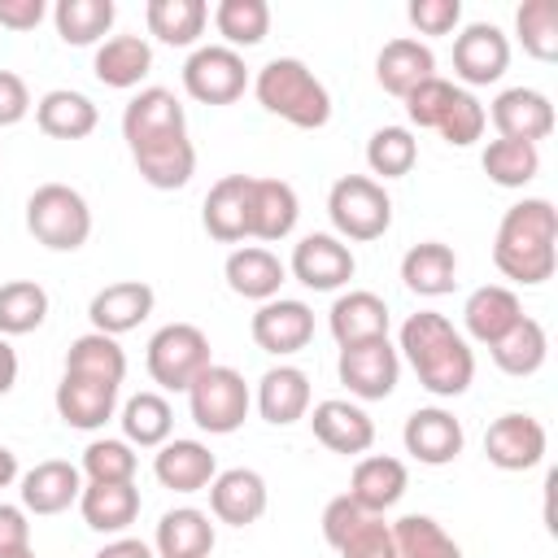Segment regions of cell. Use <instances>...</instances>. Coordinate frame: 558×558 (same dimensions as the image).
Listing matches in <instances>:
<instances>
[{
	"label": "cell",
	"mask_w": 558,
	"mask_h": 558,
	"mask_svg": "<svg viewBox=\"0 0 558 558\" xmlns=\"http://www.w3.org/2000/svg\"><path fill=\"white\" fill-rule=\"evenodd\" d=\"M401 279L414 296H445L458 283V253L440 240H423L414 248H405L401 257Z\"/></svg>",
	"instance_id": "cell-33"
},
{
	"label": "cell",
	"mask_w": 558,
	"mask_h": 558,
	"mask_svg": "<svg viewBox=\"0 0 558 558\" xmlns=\"http://www.w3.org/2000/svg\"><path fill=\"white\" fill-rule=\"evenodd\" d=\"M248 87V65L227 44H205L183 65V92L201 105H231Z\"/></svg>",
	"instance_id": "cell-8"
},
{
	"label": "cell",
	"mask_w": 558,
	"mask_h": 558,
	"mask_svg": "<svg viewBox=\"0 0 558 558\" xmlns=\"http://www.w3.org/2000/svg\"><path fill=\"white\" fill-rule=\"evenodd\" d=\"M170 135H187V113L170 87H140L122 109V140L126 148H144Z\"/></svg>",
	"instance_id": "cell-10"
},
{
	"label": "cell",
	"mask_w": 558,
	"mask_h": 558,
	"mask_svg": "<svg viewBox=\"0 0 558 558\" xmlns=\"http://www.w3.org/2000/svg\"><path fill=\"white\" fill-rule=\"evenodd\" d=\"M248 405H253V392H248V384H244V375L235 366L209 362L187 388L192 423L201 432H209V436H231L248 418Z\"/></svg>",
	"instance_id": "cell-6"
},
{
	"label": "cell",
	"mask_w": 558,
	"mask_h": 558,
	"mask_svg": "<svg viewBox=\"0 0 558 558\" xmlns=\"http://www.w3.org/2000/svg\"><path fill=\"white\" fill-rule=\"evenodd\" d=\"M96 558H157V554H153L144 541H135V536H118V541H109Z\"/></svg>",
	"instance_id": "cell-56"
},
{
	"label": "cell",
	"mask_w": 558,
	"mask_h": 558,
	"mask_svg": "<svg viewBox=\"0 0 558 558\" xmlns=\"http://www.w3.org/2000/svg\"><path fill=\"white\" fill-rule=\"evenodd\" d=\"M157 305V292L144 283V279H118V283H105L92 305H87V318H92V331L100 336H126L135 331Z\"/></svg>",
	"instance_id": "cell-15"
},
{
	"label": "cell",
	"mask_w": 558,
	"mask_h": 558,
	"mask_svg": "<svg viewBox=\"0 0 558 558\" xmlns=\"http://www.w3.org/2000/svg\"><path fill=\"white\" fill-rule=\"evenodd\" d=\"M209 362V336L196 323H166L148 340V375L166 392H187Z\"/></svg>",
	"instance_id": "cell-7"
},
{
	"label": "cell",
	"mask_w": 558,
	"mask_h": 558,
	"mask_svg": "<svg viewBox=\"0 0 558 558\" xmlns=\"http://www.w3.org/2000/svg\"><path fill=\"white\" fill-rule=\"evenodd\" d=\"M65 375H83V379H100V384H118L126 379V353L113 336H100V331H87L70 344L65 353Z\"/></svg>",
	"instance_id": "cell-38"
},
{
	"label": "cell",
	"mask_w": 558,
	"mask_h": 558,
	"mask_svg": "<svg viewBox=\"0 0 558 558\" xmlns=\"http://www.w3.org/2000/svg\"><path fill=\"white\" fill-rule=\"evenodd\" d=\"M92 70H96V78H100L105 87H118V92L140 87L144 74L153 70V48H148L144 35H113V39H105V44L96 48Z\"/></svg>",
	"instance_id": "cell-35"
},
{
	"label": "cell",
	"mask_w": 558,
	"mask_h": 558,
	"mask_svg": "<svg viewBox=\"0 0 558 558\" xmlns=\"http://www.w3.org/2000/svg\"><path fill=\"white\" fill-rule=\"evenodd\" d=\"M432 74H436L432 48L418 44V39H410V35L388 39V44L379 48V57H375V78H379V87L392 92V96H401V100H405L423 78H432Z\"/></svg>",
	"instance_id": "cell-26"
},
{
	"label": "cell",
	"mask_w": 558,
	"mask_h": 558,
	"mask_svg": "<svg viewBox=\"0 0 558 558\" xmlns=\"http://www.w3.org/2000/svg\"><path fill=\"white\" fill-rule=\"evenodd\" d=\"M144 22H148V35H157L161 44L192 48L205 35L209 4L205 0H148L144 4Z\"/></svg>",
	"instance_id": "cell-36"
},
{
	"label": "cell",
	"mask_w": 558,
	"mask_h": 558,
	"mask_svg": "<svg viewBox=\"0 0 558 558\" xmlns=\"http://www.w3.org/2000/svg\"><path fill=\"white\" fill-rule=\"evenodd\" d=\"M222 275H227V288H231L235 296H248V301H275L279 288H283V279H288L283 262H279L270 248H262V244L231 248Z\"/></svg>",
	"instance_id": "cell-27"
},
{
	"label": "cell",
	"mask_w": 558,
	"mask_h": 558,
	"mask_svg": "<svg viewBox=\"0 0 558 558\" xmlns=\"http://www.w3.org/2000/svg\"><path fill=\"white\" fill-rule=\"evenodd\" d=\"M26 545H31V523H26V510H22V506L0 501V554L26 549Z\"/></svg>",
	"instance_id": "cell-54"
},
{
	"label": "cell",
	"mask_w": 558,
	"mask_h": 558,
	"mask_svg": "<svg viewBox=\"0 0 558 558\" xmlns=\"http://www.w3.org/2000/svg\"><path fill=\"white\" fill-rule=\"evenodd\" d=\"M410 22L418 35H449L462 22V4L458 0H410Z\"/></svg>",
	"instance_id": "cell-52"
},
{
	"label": "cell",
	"mask_w": 558,
	"mask_h": 558,
	"mask_svg": "<svg viewBox=\"0 0 558 558\" xmlns=\"http://www.w3.org/2000/svg\"><path fill=\"white\" fill-rule=\"evenodd\" d=\"M13 384H17V349L0 336V397H4Z\"/></svg>",
	"instance_id": "cell-57"
},
{
	"label": "cell",
	"mask_w": 558,
	"mask_h": 558,
	"mask_svg": "<svg viewBox=\"0 0 558 558\" xmlns=\"http://www.w3.org/2000/svg\"><path fill=\"white\" fill-rule=\"evenodd\" d=\"M488 353H493L497 371L523 379V375H536V371L545 366V357H549V336H545V327H541L536 318L523 314L497 344H488Z\"/></svg>",
	"instance_id": "cell-37"
},
{
	"label": "cell",
	"mask_w": 558,
	"mask_h": 558,
	"mask_svg": "<svg viewBox=\"0 0 558 558\" xmlns=\"http://www.w3.org/2000/svg\"><path fill=\"white\" fill-rule=\"evenodd\" d=\"M96 122H100V113H96L92 96L70 92V87H52L35 105V126L52 140H87L96 131Z\"/></svg>",
	"instance_id": "cell-31"
},
{
	"label": "cell",
	"mask_w": 558,
	"mask_h": 558,
	"mask_svg": "<svg viewBox=\"0 0 558 558\" xmlns=\"http://www.w3.org/2000/svg\"><path fill=\"white\" fill-rule=\"evenodd\" d=\"M122 436L126 445H140V449H161L170 440V427H174V410L161 392H135L126 405H122Z\"/></svg>",
	"instance_id": "cell-39"
},
{
	"label": "cell",
	"mask_w": 558,
	"mask_h": 558,
	"mask_svg": "<svg viewBox=\"0 0 558 558\" xmlns=\"http://www.w3.org/2000/svg\"><path fill=\"white\" fill-rule=\"evenodd\" d=\"M519 318H523V305H519V296H514L510 288H501V283L475 288V292L466 296V305H462L466 336L480 340V344H497Z\"/></svg>",
	"instance_id": "cell-30"
},
{
	"label": "cell",
	"mask_w": 558,
	"mask_h": 558,
	"mask_svg": "<svg viewBox=\"0 0 558 558\" xmlns=\"http://www.w3.org/2000/svg\"><path fill=\"white\" fill-rule=\"evenodd\" d=\"M388 527H392V554L397 558H462L458 541L432 514H401Z\"/></svg>",
	"instance_id": "cell-41"
},
{
	"label": "cell",
	"mask_w": 558,
	"mask_h": 558,
	"mask_svg": "<svg viewBox=\"0 0 558 558\" xmlns=\"http://www.w3.org/2000/svg\"><path fill=\"white\" fill-rule=\"evenodd\" d=\"M453 83L449 78H440V74H432V78H423L410 96H405V118L414 122V126H440V118H445V109H449V100H453Z\"/></svg>",
	"instance_id": "cell-49"
},
{
	"label": "cell",
	"mask_w": 558,
	"mask_h": 558,
	"mask_svg": "<svg viewBox=\"0 0 558 558\" xmlns=\"http://www.w3.org/2000/svg\"><path fill=\"white\" fill-rule=\"evenodd\" d=\"M13 480H17V453L0 445V488H9Z\"/></svg>",
	"instance_id": "cell-58"
},
{
	"label": "cell",
	"mask_w": 558,
	"mask_h": 558,
	"mask_svg": "<svg viewBox=\"0 0 558 558\" xmlns=\"http://www.w3.org/2000/svg\"><path fill=\"white\" fill-rule=\"evenodd\" d=\"M78 493H83V471L61 458L35 462L22 475V510L26 514H61L78 501Z\"/></svg>",
	"instance_id": "cell-21"
},
{
	"label": "cell",
	"mask_w": 558,
	"mask_h": 558,
	"mask_svg": "<svg viewBox=\"0 0 558 558\" xmlns=\"http://www.w3.org/2000/svg\"><path fill=\"white\" fill-rule=\"evenodd\" d=\"M253 96L266 113L301 126V131H318L331 122V92L323 87V78L296 61V57H275L257 70L253 78Z\"/></svg>",
	"instance_id": "cell-3"
},
{
	"label": "cell",
	"mask_w": 558,
	"mask_h": 558,
	"mask_svg": "<svg viewBox=\"0 0 558 558\" xmlns=\"http://www.w3.org/2000/svg\"><path fill=\"white\" fill-rule=\"evenodd\" d=\"M401 440H405V453L418 458L423 466H449V462L462 453L466 432H462V423H458L449 410L427 405V410H414V414L405 418Z\"/></svg>",
	"instance_id": "cell-17"
},
{
	"label": "cell",
	"mask_w": 558,
	"mask_h": 558,
	"mask_svg": "<svg viewBox=\"0 0 558 558\" xmlns=\"http://www.w3.org/2000/svg\"><path fill=\"white\" fill-rule=\"evenodd\" d=\"M336 375L357 401H384V397H392V388L401 379V353L388 344V336L349 344V349H340Z\"/></svg>",
	"instance_id": "cell-9"
},
{
	"label": "cell",
	"mask_w": 558,
	"mask_h": 558,
	"mask_svg": "<svg viewBox=\"0 0 558 558\" xmlns=\"http://www.w3.org/2000/svg\"><path fill=\"white\" fill-rule=\"evenodd\" d=\"M558 214L545 196H527L519 205H510L497 222V240H493V262L506 279L514 283H545L558 266Z\"/></svg>",
	"instance_id": "cell-2"
},
{
	"label": "cell",
	"mask_w": 558,
	"mask_h": 558,
	"mask_svg": "<svg viewBox=\"0 0 558 558\" xmlns=\"http://www.w3.org/2000/svg\"><path fill=\"white\" fill-rule=\"evenodd\" d=\"M31 113V92L22 83V74L0 70V126H17Z\"/></svg>",
	"instance_id": "cell-53"
},
{
	"label": "cell",
	"mask_w": 558,
	"mask_h": 558,
	"mask_svg": "<svg viewBox=\"0 0 558 558\" xmlns=\"http://www.w3.org/2000/svg\"><path fill=\"white\" fill-rule=\"evenodd\" d=\"M87 484H131L135 480V449L126 440H92L83 449V466Z\"/></svg>",
	"instance_id": "cell-47"
},
{
	"label": "cell",
	"mask_w": 558,
	"mask_h": 558,
	"mask_svg": "<svg viewBox=\"0 0 558 558\" xmlns=\"http://www.w3.org/2000/svg\"><path fill=\"white\" fill-rule=\"evenodd\" d=\"M545 445H549L545 423L532 414H519V410L493 418L484 432V453L497 471H532L545 458Z\"/></svg>",
	"instance_id": "cell-12"
},
{
	"label": "cell",
	"mask_w": 558,
	"mask_h": 558,
	"mask_svg": "<svg viewBox=\"0 0 558 558\" xmlns=\"http://www.w3.org/2000/svg\"><path fill=\"white\" fill-rule=\"evenodd\" d=\"M113 17H118L113 0H57L52 4L57 35L65 44H74V48H87V44L105 39L109 26H113Z\"/></svg>",
	"instance_id": "cell-40"
},
{
	"label": "cell",
	"mask_w": 558,
	"mask_h": 558,
	"mask_svg": "<svg viewBox=\"0 0 558 558\" xmlns=\"http://www.w3.org/2000/svg\"><path fill=\"white\" fill-rule=\"evenodd\" d=\"M214 523L205 510L196 506H179V510H166L161 523H157V536H153V549L157 558H209L214 549Z\"/></svg>",
	"instance_id": "cell-32"
},
{
	"label": "cell",
	"mask_w": 558,
	"mask_h": 558,
	"mask_svg": "<svg viewBox=\"0 0 558 558\" xmlns=\"http://www.w3.org/2000/svg\"><path fill=\"white\" fill-rule=\"evenodd\" d=\"M401 353L432 397H462L475 379V353L466 336L436 310H418L401 323Z\"/></svg>",
	"instance_id": "cell-1"
},
{
	"label": "cell",
	"mask_w": 558,
	"mask_h": 558,
	"mask_svg": "<svg viewBox=\"0 0 558 558\" xmlns=\"http://www.w3.org/2000/svg\"><path fill=\"white\" fill-rule=\"evenodd\" d=\"M0 558H35V549L26 545V549H13V554H0Z\"/></svg>",
	"instance_id": "cell-59"
},
{
	"label": "cell",
	"mask_w": 558,
	"mask_h": 558,
	"mask_svg": "<svg viewBox=\"0 0 558 558\" xmlns=\"http://www.w3.org/2000/svg\"><path fill=\"white\" fill-rule=\"evenodd\" d=\"M248 214H253V174H222L205 196L201 222L218 244H240L248 240Z\"/></svg>",
	"instance_id": "cell-18"
},
{
	"label": "cell",
	"mask_w": 558,
	"mask_h": 558,
	"mask_svg": "<svg viewBox=\"0 0 558 558\" xmlns=\"http://www.w3.org/2000/svg\"><path fill=\"white\" fill-rule=\"evenodd\" d=\"M405 484H410V471H405L401 458L371 453V458H357L353 480H349V497L366 514H384V510H392L405 497Z\"/></svg>",
	"instance_id": "cell-23"
},
{
	"label": "cell",
	"mask_w": 558,
	"mask_h": 558,
	"mask_svg": "<svg viewBox=\"0 0 558 558\" xmlns=\"http://www.w3.org/2000/svg\"><path fill=\"white\" fill-rule=\"evenodd\" d=\"M327 327H331L340 349L366 344V340H384L388 336V305H384V296H375L366 288H353V292L336 296V305L327 314Z\"/></svg>",
	"instance_id": "cell-24"
},
{
	"label": "cell",
	"mask_w": 558,
	"mask_h": 558,
	"mask_svg": "<svg viewBox=\"0 0 558 558\" xmlns=\"http://www.w3.org/2000/svg\"><path fill=\"white\" fill-rule=\"evenodd\" d=\"M257 410L275 427H292L310 414V375L301 366H270L257 379Z\"/></svg>",
	"instance_id": "cell-29"
},
{
	"label": "cell",
	"mask_w": 558,
	"mask_h": 558,
	"mask_svg": "<svg viewBox=\"0 0 558 558\" xmlns=\"http://www.w3.org/2000/svg\"><path fill=\"white\" fill-rule=\"evenodd\" d=\"M353 270H357L353 248H349L340 235L314 231V235H305V240L292 248V275H296L305 288H314V292H336V288H344V283L353 279Z\"/></svg>",
	"instance_id": "cell-14"
},
{
	"label": "cell",
	"mask_w": 558,
	"mask_h": 558,
	"mask_svg": "<svg viewBox=\"0 0 558 558\" xmlns=\"http://www.w3.org/2000/svg\"><path fill=\"white\" fill-rule=\"evenodd\" d=\"M514 31L523 52H532L536 61H554L558 57V0H523L514 9Z\"/></svg>",
	"instance_id": "cell-45"
},
{
	"label": "cell",
	"mask_w": 558,
	"mask_h": 558,
	"mask_svg": "<svg viewBox=\"0 0 558 558\" xmlns=\"http://www.w3.org/2000/svg\"><path fill=\"white\" fill-rule=\"evenodd\" d=\"M366 519H371V514H366L349 493H340V497H331V501L323 506V541H327L331 549H340Z\"/></svg>",
	"instance_id": "cell-50"
},
{
	"label": "cell",
	"mask_w": 558,
	"mask_h": 558,
	"mask_svg": "<svg viewBox=\"0 0 558 558\" xmlns=\"http://www.w3.org/2000/svg\"><path fill=\"white\" fill-rule=\"evenodd\" d=\"M301 218L296 187L283 179H253V214H248V235L253 240H288Z\"/></svg>",
	"instance_id": "cell-28"
},
{
	"label": "cell",
	"mask_w": 558,
	"mask_h": 558,
	"mask_svg": "<svg viewBox=\"0 0 558 558\" xmlns=\"http://www.w3.org/2000/svg\"><path fill=\"white\" fill-rule=\"evenodd\" d=\"M52 401H57V414H61L65 427L96 432L118 410V384H100V379H83V375H61Z\"/></svg>",
	"instance_id": "cell-22"
},
{
	"label": "cell",
	"mask_w": 558,
	"mask_h": 558,
	"mask_svg": "<svg viewBox=\"0 0 558 558\" xmlns=\"http://www.w3.org/2000/svg\"><path fill=\"white\" fill-rule=\"evenodd\" d=\"M214 26L227 48H253L270 35V4L266 0H218Z\"/></svg>",
	"instance_id": "cell-44"
},
{
	"label": "cell",
	"mask_w": 558,
	"mask_h": 558,
	"mask_svg": "<svg viewBox=\"0 0 558 558\" xmlns=\"http://www.w3.org/2000/svg\"><path fill=\"white\" fill-rule=\"evenodd\" d=\"M26 231L52 253H74L92 235V209L70 183H39L26 201Z\"/></svg>",
	"instance_id": "cell-4"
},
{
	"label": "cell",
	"mask_w": 558,
	"mask_h": 558,
	"mask_svg": "<svg viewBox=\"0 0 558 558\" xmlns=\"http://www.w3.org/2000/svg\"><path fill=\"white\" fill-rule=\"evenodd\" d=\"M310 427H314V440L327 445L331 453H366L375 445V423L362 405L353 401H340V397H327L310 410Z\"/></svg>",
	"instance_id": "cell-20"
},
{
	"label": "cell",
	"mask_w": 558,
	"mask_h": 558,
	"mask_svg": "<svg viewBox=\"0 0 558 558\" xmlns=\"http://www.w3.org/2000/svg\"><path fill=\"white\" fill-rule=\"evenodd\" d=\"M493 126L501 140H523V144H541L554 135V105L545 92L536 87H506L493 109H488Z\"/></svg>",
	"instance_id": "cell-16"
},
{
	"label": "cell",
	"mask_w": 558,
	"mask_h": 558,
	"mask_svg": "<svg viewBox=\"0 0 558 558\" xmlns=\"http://www.w3.org/2000/svg\"><path fill=\"white\" fill-rule=\"evenodd\" d=\"M336 554L340 558H397L392 554V527L384 523V514H371Z\"/></svg>",
	"instance_id": "cell-51"
},
{
	"label": "cell",
	"mask_w": 558,
	"mask_h": 558,
	"mask_svg": "<svg viewBox=\"0 0 558 558\" xmlns=\"http://www.w3.org/2000/svg\"><path fill=\"white\" fill-rule=\"evenodd\" d=\"M48 318V292L35 279H9L0 283V336H26L44 327Z\"/></svg>",
	"instance_id": "cell-42"
},
{
	"label": "cell",
	"mask_w": 558,
	"mask_h": 558,
	"mask_svg": "<svg viewBox=\"0 0 558 558\" xmlns=\"http://www.w3.org/2000/svg\"><path fill=\"white\" fill-rule=\"evenodd\" d=\"M253 344L262 353H275V357H288V353H301L310 340H314V310L305 301H292V296H275V301H262L253 323Z\"/></svg>",
	"instance_id": "cell-11"
},
{
	"label": "cell",
	"mask_w": 558,
	"mask_h": 558,
	"mask_svg": "<svg viewBox=\"0 0 558 558\" xmlns=\"http://www.w3.org/2000/svg\"><path fill=\"white\" fill-rule=\"evenodd\" d=\"M153 475L161 480V488L174 493H201L214 484L218 475V458L209 453V445L201 440H166L153 458Z\"/></svg>",
	"instance_id": "cell-25"
},
{
	"label": "cell",
	"mask_w": 558,
	"mask_h": 558,
	"mask_svg": "<svg viewBox=\"0 0 558 558\" xmlns=\"http://www.w3.org/2000/svg\"><path fill=\"white\" fill-rule=\"evenodd\" d=\"M78 510H83V523L92 532H105V536H118L135 523L140 514V488L135 480L131 484H83L78 493Z\"/></svg>",
	"instance_id": "cell-34"
},
{
	"label": "cell",
	"mask_w": 558,
	"mask_h": 558,
	"mask_svg": "<svg viewBox=\"0 0 558 558\" xmlns=\"http://www.w3.org/2000/svg\"><path fill=\"white\" fill-rule=\"evenodd\" d=\"M44 13H48L44 0H0V26L9 31H35Z\"/></svg>",
	"instance_id": "cell-55"
},
{
	"label": "cell",
	"mask_w": 558,
	"mask_h": 558,
	"mask_svg": "<svg viewBox=\"0 0 558 558\" xmlns=\"http://www.w3.org/2000/svg\"><path fill=\"white\" fill-rule=\"evenodd\" d=\"M484 122H488L484 105H480L471 92H462V87H458L436 131H440V140H445V144H453V148H466V144H475V140L484 135Z\"/></svg>",
	"instance_id": "cell-48"
},
{
	"label": "cell",
	"mask_w": 558,
	"mask_h": 558,
	"mask_svg": "<svg viewBox=\"0 0 558 558\" xmlns=\"http://www.w3.org/2000/svg\"><path fill=\"white\" fill-rule=\"evenodd\" d=\"M484 174L497 183V187H523L541 174V148L536 144H523V140H493L484 148Z\"/></svg>",
	"instance_id": "cell-43"
},
{
	"label": "cell",
	"mask_w": 558,
	"mask_h": 558,
	"mask_svg": "<svg viewBox=\"0 0 558 558\" xmlns=\"http://www.w3.org/2000/svg\"><path fill=\"white\" fill-rule=\"evenodd\" d=\"M510 65V39L493 22H471L453 39V74L466 87H488L506 74Z\"/></svg>",
	"instance_id": "cell-13"
},
{
	"label": "cell",
	"mask_w": 558,
	"mask_h": 558,
	"mask_svg": "<svg viewBox=\"0 0 558 558\" xmlns=\"http://www.w3.org/2000/svg\"><path fill=\"white\" fill-rule=\"evenodd\" d=\"M418 161V140L410 135V126H379L366 140V166L379 179H401L410 174Z\"/></svg>",
	"instance_id": "cell-46"
},
{
	"label": "cell",
	"mask_w": 558,
	"mask_h": 558,
	"mask_svg": "<svg viewBox=\"0 0 558 558\" xmlns=\"http://www.w3.org/2000/svg\"><path fill=\"white\" fill-rule=\"evenodd\" d=\"M327 218L340 240H379L392 227V201L379 179L371 174H344L327 192Z\"/></svg>",
	"instance_id": "cell-5"
},
{
	"label": "cell",
	"mask_w": 558,
	"mask_h": 558,
	"mask_svg": "<svg viewBox=\"0 0 558 558\" xmlns=\"http://www.w3.org/2000/svg\"><path fill=\"white\" fill-rule=\"evenodd\" d=\"M266 480L253 471V466H231V471H218L214 484H209V510L218 523H231V527H248L266 514Z\"/></svg>",
	"instance_id": "cell-19"
}]
</instances>
